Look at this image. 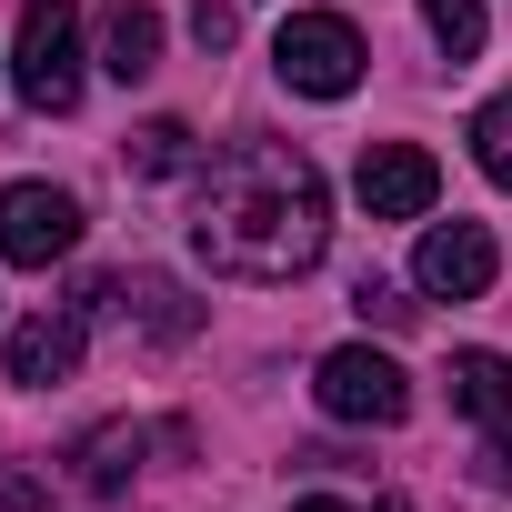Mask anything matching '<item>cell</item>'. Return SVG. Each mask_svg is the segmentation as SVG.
<instances>
[{
	"label": "cell",
	"instance_id": "cell-1",
	"mask_svg": "<svg viewBox=\"0 0 512 512\" xmlns=\"http://www.w3.org/2000/svg\"><path fill=\"white\" fill-rule=\"evenodd\" d=\"M332 241V191L292 141H231L191 191V251L231 282H302Z\"/></svg>",
	"mask_w": 512,
	"mask_h": 512
},
{
	"label": "cell",
	"instance_id": "cell-2",
	"mask_svg": "<svg viewBox=\"0 0 512 512\" xmlns=\"http://www.w3.org/2000/svg\"><path fill=\"white\" fill-rule=\"evenodd\" d=\"M362 31L342 21V11H292L282 21V41H272V71L302 91V101H342V91H362Z\"/></svg>",
	"mask_w": 512,
	"mask_h": 512
},
{
	"label": "cell",
	"instance_id": "cell-3",
	"mask_svg": "<svg viewBox=\"0 0 512 512\" xmlns=\"http://www.w3.org/2000/svg\"><path fill=\"white\" fill-rule=\"evenodd\" d=\"M11 81H21L31 111H71L81 101V0H31V11H21Z\"/></svg>",
	"mask_w": 512,
	"mask_h": 512
},
{
	"label": "cell",
	"instance_id": "cell-4",
	"mask_svg": "<svg viewBox=\"0 0 512 512\" xmlns=\"http://www.w3.org/2000/svg\"><path fill=\"white\" fill-rule=\"evenodd\" d=\"M312 392H322V412L332 422H402L412 412V372L392 362V352H372V342H342V352H322V372H312Z\"/></svg>",
	"mask_w": 512,
	"mask_h": 512
},
{
	"label": "cell",
	"instance_id": "cell-5",
	"mask_svg": "<svg viewBox=\"0 0 512 512\" xmlns=\"http://www.w3.org/2000/svg\"><path fill=\"white\" fill-rule=\"evenodd\" d=\"M81 251V201L51 191V181H11L0 191V262H21V272H51Z\"/></svg>",
	"mask_w": 512,
	"mask_h": 512
},
{
	"label": "cell",
	"instance_id": "cell-6",
	"mask_svg": "<svg viewBox=\"0 0 512 512\" xmlns=\"http://www.w3.org/2000/svg\"><path fill=\"white\" fill-rule=\"evenodd\" d=\"M492 272H502V251H492L482 221H432L422 251H412V282L432 302H472V292H492Z\"/></svg>",
	"mask_w": 512,
	"mask_h": 512
},
{
	"label": "cell",
	"instance_id": "cell-7",
	"mask_svg": "<svg viewBox=\"0 0 512 512\" xmlns=\"http://www.w3.org/2000/svg\"><path fill=\"white\" fill-rule=\"evenodd\" d=\"M352 191H362V211H372V221H422V211H432V191H442V171H432V151H422V141H372V151H362V171H352Z\"/></svg>",
	"mask_w": 512,
	"mask_h": 512
},
{
	"label": "cell",
	"instance_id": "cell-8",
	"mask_svg": "<svg viewBox=\"0 0 512 512\" xmlns=\"http://www.w3.org/2000/svg\"><path fill=\"white\" fill-rule=\"evenodd\" d=\"M71 372H81V312H31V322L11 332V382L51 392V382H71Z\"/></svg>",
	"mask_w": 512,
	"mask_h": 512
},
{
	"label": "cell",
	"instance_id": "cell-9",
	"mask_svg": "<svg viewBox=\"0 0 512 512\" xmlns=\"http://www.w3.org/2000/svg\"><path fill=\"white\" fill-rule=\"evenodd\" d=\"M101 71L111 81H151L161 71V11L151 0H111L101 11Z\"/></svg>",
	"mask_w": 512,
	"mask_h": 512
},
{
	"label": "cell",
	"instance_id": "cell-10",
	"mask_svg": "<svg viewBox=\"0 0 512 512\" xmlns=\"http://www.w3.org/2000/svg\"><path fill=\"white\" fill-rule=\"evenodd\" d=\"M452 412L482 432H512V362L502 352H452Z\"/></svg>",
	"mask_w": 512,
	"mask_h": 512
},
{
	"label": "cell",
	"instance_id": "cell-11",
	"mask_svg": "<svg viewBox=\"0 0 512 512\" xmlns=\"http://www.w3.org/2000/svg\"><path fill=\"white\" fill-rule=\"evenodd\" d=\"M91 302H121V312L141 302V322H151L161 342H191V332H201V312H191V302H181V282H161V272H131V282H101ZM91 302H81V312H91Z\"/></svg>",
	"mask_w": 512,
	"mask_h": 512
},
{
	"label": "cell",
	"instance_id": "cell-12",
	"mask_svg": "<svg viewBox=\"0 0 512 512\" xmlns=\"http://www.w3.org/2000/svg\"><path fill=\"white\" fill-rule=\"evenodd\" d=\"M121 161H131L141 181H171V171H191V121H141V131L121 141Z\"/></svg>",
	"mask_w": 512,
	"mask_h": 512
},
{
	"label": "cell",
	"instance_id": "cell-13",
	"mask_svg": "<svg viewBox=\"0 0 512 512\" xmlns=\"http://www.w3.org/2000/svg\"><path fill=\"white\" fill-rule=\"evenodd\" d=\"M422 21H432V41H442L452 61H472V51L492 41V21H482V0H422Z\"/></svg>",
	"mask_w": 512,
	"mask_h": 512
},
{
	"label": "cell",
	"instance_id": "cell-14",
	"mask_svg": "<svg viewBox=\"0 0 512 512\" xmlns=\"http://www.w3.org/2000/svg\"><path fill=\"white\" fill-rule=\"evenodd\" d=\"M131 462H141V432H91V442H81V482H91V492H121Z\"/></svg>",
	"mask_w": 512,
	"mask_h": 512
},
{
	"label": "cell",
	"instance_id": "cell-15",
	"mask_svg": "<svg viewBox=\"0 0 512 512\" xmlns=\"http://www.w3.org/2000/svg\"><path fill=\"white\" fill-rule=\"evenodd\" d=\"M472 161H482V171H492V181L512 191V91L472 111Z\"/></svg>",
	"mask_w": 512,
	"mask_h": 512
},
{
	"label": "cell",
	"instance_id": "cell-16",
	"mask_svg": "<svg viewBox=\"0 0 512 512\" xmlns=\"http://www.w3.org/2000/svg\"><path fill=\"white\" fill-rule=\"evenodd\" d=\"M352 312H362V322H382V332H402V322H412L422 302H402L392 282H372V272H362V282H352Z\"/></svg>",
	"mask_w": 512,
	"mask_h": 512
},
{
	"label": "cell",
	"instance_id": "cell-17",
	"mask_svg": "<svg viewBox=\"0 0 512 512\" xmlns=\"http://www.w3.org/2000/svg\"><path fill=\"white\" fill-rule=\"evenodd\" d=\"M191 31H201V51H231V11H211V0L191 11Z\"/></svg>",
	"mask_w": 512,
	"mask_h": 512
},
{
	"label": "cell",
	"instance_id": "cell-18",
	"mask_svg": "<svg viewBox=\"0 0 512 512\" xmlns=\"http://www.w3.org/2000/svg\"><path fill=\"white\" fill-rule=\"evenodd\" d=\"M492 482H512V432H492Z\"/></svg>",
	"mask_w": 512,
	"mask_h": 512
},
{
	"label": "cell",
	"instance_id": "cell-19",
	"mask_svg": "<svg viewBox=\"0 0 512 512\" xmlns=\"http://www.w3.org/2000/svg\"><path fill=\"white\" fill-rule=\"evenodd\" d=\"M292 512H352V502H322V492H312V502H292Z\"/></svg>",
	"mask_w": 512,
	"mask_h": 512
}]
</instances>
